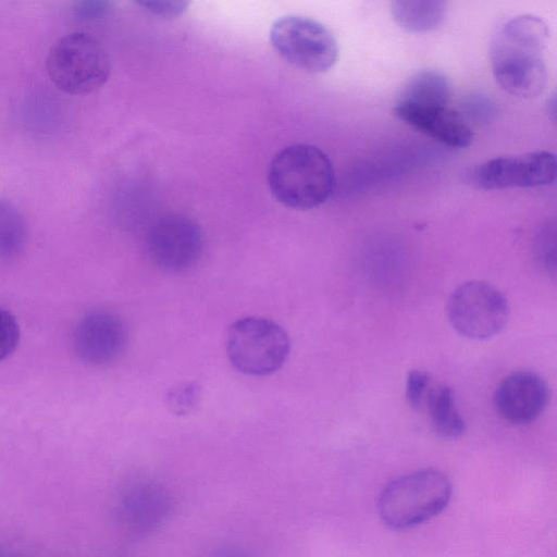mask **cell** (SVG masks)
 Returning <instances> with one entry per match:
<instances>
[{
    "mask_svg": "<svg viewBox=\"0 0 557 557\" xmlns=\"http://www.w3.org/2000/svg\"><path fill=\"white\" fill-rule=\"evenodd\" d=\"M556 166L555 154L545 150L497 157L475 169L473 182L482 189L545 186L555 181Z\"/></svg>",
    "mask_w": 557,
    "mask_h": 557,
    "instance_id": "9c48e42d",
    "label": "cell"
},
{
    "mask_svg": "<svg viewBox=\"0 0 557 557\" xmlns=\"http://www.w3.org/2000/svg\"><path fill=\"white\" fill-rule=\"evenodd\" d=\"M145 11L162 18H173L182 15L189 2L176 0H141L137 2Z\"/></svg>",
    "mask_w": 557,
    "mask_h": 557,
    "instance_id": "44dd1931",
    "label": "cell"
},
{
    "mask_svg": "<svg viewBox=\"0 0 557 557\" xmlns=\"http://www.w3.org/2000/svg\"><path fill=\"white\" fill-rule=\"evenodd\" d=\"M391 11L399 27L411 33H424L444 22L447 3L440 0H398L392 3Z\"/></svg>",
    "mask_w": 557,
    "mask_h": 557,
    "instance_id": "5bb4252c",
    "label": "cell"
},
{
    "mask_svg": "<svg viewBox=\"0 0 557 557\" xmlns=\"http://www.w3.org/2000/svg\"><path fill=\"white\" fill-rule=\"evenodd\" d=\"M26 237L27 226L21 211L12 202L0 199V262L15 257Z\"/></svg>",
    "mask_w": 557,
    "mask_h": 557,
    "instance_id": "2e32d148",
    "label": "cell"
},
{
    "mask_svg": "<svg viewBox=\"0 0 557 557\" xmlns=\"http://www.w3.org/2000/svg\"><path fill=\"white\" fill-rule=\"evenodd\" d=\"M548 397V386L541 376L529 371H518L502 381L494 401L505 420L522 424L533 421L542 413Z\"/></svg>",
    "mask_w": 557,
    "mask_h": 557,
    "instance_id": "8fae6325",
    "label": "cell"
},
{
    "mask_svg": "<svg viewBox=\"0 0 557 557\" xmlns=\"http://www.w3.org/2000/svg\"><path fill=\"white\" fill-rule=\"evenodd\" d=\"M447 314L451 326L470 339H486L498 334L508 320L505 295L483 281H470L450 295Z\"/></svg>",
    "mask_w": 557,
    "mask_h": 557,
    "instance_id": "52a82bcc",
    "label": "cell"
},
{
    "mask_svg": "<svg viewBox=\"0 0 557 557\" xmlns=\"http://www.w3.org/2000/svg\"><path fill=\"white\" fill-rule=\"evenodd\" d=\"M270 41L288 63L309 73H323L338 59V45L322 23L301 15H285L270 29Z\"/></svg>",
    "mask_w": 557,
    "mask_h": 557,
    "instance_id": "8992f818",
    "label": "cell"
},
{
    "mask_svg": "<svg viewBox=\"0 0 557 557\" xmlns=\"http://www.w3.org/2000/svg\"><path fill=\"white\" fill-rule=\"evenodd\" d=\"M431 379L421 370H412L407 377L406 397L410 406L421 408L430 391Z\"/></svg>",
    "mask_w": 557,
    "mask_h": 557,
    "instance_id": "ffe728a7",
    "label": "cell"
},
{
    "mask_svg": "<svg viewBox=\"0 0 557 557\" xmlns=\"http://www.w3.org/2000/svg\"><path fill=\"white\" fill-rule=\"evenodd\" d=\"M435 433L446 440L460 437L466 424L455 406L451 388L444 384L430 387L425 401Z\"/></svg>",
    "mask_w": 557,
    "mask_h": 557,
    "instance_id": "9a60e30c",
    "label": "cell"
},
{
    "mask_svg": "<svg viewBox=\"0 0 557 557\" xmlns=\"http://www.w3.org/2000/svg\"><path fill=\"white\" fill-rule=\"evenodd\" d=\"M555 239V227L553 226L552 230H544V232L539 237V258L543 262L544 267L547 269L552 267V269H555V242H552Z\"/></svg>",
    "mask_w": 557,
    "mask_h": 557,
    "instance_id": "603a6c76",
    "label": "cell"
},
{
    "mask_svg": "<svg viewBox=\"0 0 557 557\" xmlns=\"http://www.w3.org/2000/svg\"><path fill=\"white\" fill-rule=\"evenodd\" d=\"M290 342L285 330L269 319L246 317L230 327L226 342L232 366L249 375H268L286 361Z\"/></svg>",
    "mask_w": 557,
    "mask_h": 557,
    "instance_id": "5b68a950",
    "label": "cell"
},
{
    "mask_svg": "<svg viewBox=\"0 0 557 557\" xmlns=\"http://www.w3.org/2000/svg\"><path fill=\"white\" fill-rule=\"evenodd\" d=\"M547 24L533 14H522L505 22L490 46L493 75L508 94L520 98L541 95L547 84Z\"/></svg>",
    "mask_w": 557,
    "mask_h": 557,
    "instance_id": "6da1fadb",
    "label": "cell"
},
{
    "mask_svg": "<svg viewBox=\"0 0 557 557\" xmlns=\"http://www.w3.org/2000/svg\"><path fill=\"white\" fill-rule=\"evenodd\" d=\"M450 496L451 484L444 472L418 470L385 485L379 497V515L391 529H410L437 516Z\"/></svg>",
    "mask_w": 557,
    "mask_h": 557,
    "instance_id": "3957f363",
    "label": "cell"
},
{
    "mask_svg": "<svg viewBox=\"0 0 557 557\" xmlns=\"http://www.w3.org/2000/svg\"><path fill=\"white\" fill-rule=\"evenodd\" d=\"M165 506L163 494L151 486H141L133 492L126 505L133 523L141 527L156 523L163 516Z\"/></svg>",
    "mask_w": 557,
    "mask_h": 557,
    "instance_id": "e0dca14e",
    "label": "cell"
},
{
    "mask_svg": "<svg viewBox=\"0 0 557 557\" xmlns=\"http://www.w3.org/2000/svg\"><path fill=\"white\" fill-rule=\"evenodd\" d=\"M268 184L273 197L294 210H311L333 194L335 173L329 157L318 147L294 144L271 160Z\"/></svg>",
    "mask_w": 557,
    "mask_h": 557,
    "instance_id": "7a4b0ae2",
    "label": "cell"
},
{
    "mask_svg": "<svg viewBox=\"0 0 557 557\" xmlns=\"http://www.w3.org/2000/svg\"><path fill=\"white\" fill-rule=\"evenodd\" d=\"M451 97V87L446 76L435 70L414 73L400 88L396 104L418 107H446Z\"/></svg>",
    "mask_w": 557,
    "mask_h": 557,
    "instance_id": "4fadbf2b",
    "label": "cell"
},
{
    "mask_svg": "<svg viewBox=\"0 0 557 557\" xmlns=\"http://www.w3.org/2000/svg\"><path fill=\"white\" fill-rule=\"evenodd\" d=\"M109 10L106 1H84L74 7V16L79 21H95L102 17Z\"/></svg>",
    "mask_w": 557,
    "mask_h": 557,
    "instance_id": "7402d4cb",
    "label": "cell"
},
{
    "mask_svg": "<svg viewBox=\"0 0 557 557\" xmlns=\"http://www.w3.org/2000/svg\"><path fill=\"white\" fill-rule=\"evenodd\" d=\"M20 341V327L14 315L0 307V361L9 357Z\"/></svg>",
    "mask_w": 557,
    "mask_h": 557,
    "instance_id": "d6986e66",
    "label": "cell"
},
{
    "mask_svg": "<svg viewBox=\"0 0 557 557\" xmlns=\"http://www.w3.org/2000/svg\"><path fill=\"white\" fill-rule=\"evenodd\" d=\"M200 398V386L194 382H186L170 388L165 395V403L174 414L186 416L197 409Z\"/></svg>",
    "mask_w": 557,
    "mask_h": 557,
    "instance_id": "ac0fdd59",
    "label": "cell"
},
{
    "mask_svg": "<svg viewBox=\"0 0 557 557\" xmlns=\"http://www.w3.org/2000/svg\"><path fill=\"white\" fill-rule=\"evenodd\" d=\"M220 557H244L242 556L240 554H226V555H221Z\"/></svg>",
    "mask_w": 557,
    "mask_h": 557,
    "instance_id": "cb8c5ba5",
    "label": "cell"
},
{
    "mask_svg": "<svg viewBox=\"0 0 557 557\" xmlns=\"http://www.w3.org/2000/svg\"><path fill=\"white\" fill-rule=\"evenodd\" d=\"M46 69L49 78L60 90L85 95L106 84L111 65L106 49L97 38L84 32H73L51 46Z\"/></svg>",
    "mask_w": 557,
    "mask_h": 557,
    "instance_id": "277c9868",
    "label": "cell"
},
{
    "mask_svg": "<svg viewBox=\"0 0 557 557\" xmlns=\"http://www.w3.org/2000/svg\"><path fill=\"white\" fill-rule=\"evenodd\" d=\"M203 247L199 224L184 214H169L156 221L146 238L151 261L168 272H182L193 267Z\"/></svg>",
    "mask_w": 557,
    "mask_h": 557,
    "instance_id": "ba28073f",
    "label": "cell"
},
{
    "mask_svg": "<svg viewBox=\"0 0 557 557\" xmlns=\"http://www.w3.org/2000/svg\"><path fill=\"white\" fill-rule=\"evenodd\" d=\"M395 114L417 131L449 147H468L473 133L462 115L446 107L396 104Z\"/></svg>",
    "mask_w": 557,
    "mask_h": 557,
    "instance_id": "7c38bea8",
    "label": "cell"
},
{
    "mask_svg": "<svg viewBox=\"0 0 557 557\" xmlns=\"http://www.w3.org/2000/svg\"><path fill=\"white\" fill-rule=\"evenodd\" d=\"M127 333L123 321L113 312L95 310L86 313L73 332L77 357L91 366L114 361L123 352Z\"/></svg>",
    "mask_w": 557,
    "mask_h": 557,
    "instance_id": "30bf717a",
    "label": "cell"
}]
</instances>
